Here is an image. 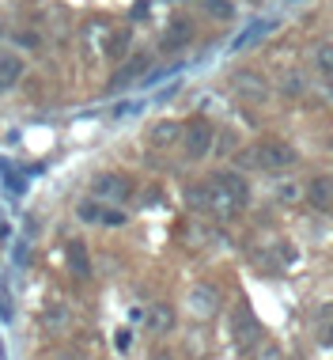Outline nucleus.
<instances>
[{
  "instance_id": "4",
  "label": "nucleus",
  "mask_w": 333,
  "mask_h": 360,
  "mask_svg": "<svg viewBox=\"0 0 333 360\" xmlns=\"http://www.w3.org/2000/svg\"><path fill=\"white\" fill-rule=\"evenodd\" d=\"M91 198L103 201V205H125V201L133 198V179H129V174H117V171L95 174Z\"/></svg>"
},
{
  "instance_id": "25",
  "label": "nucleus",
  "mask_w": 333,
  "mask_h": 360,
  "mask_svg": "<svg viewBox=\"0 0 333 360\" xmlns=\"http://www.w3.org/2000/svg\"><path fill=\"white\" fill-rule=\"evenodd\" d=\"M247 4H266V0H247Z\"/></svg>"
},
{
  "instance_id": "14",
  "label": "nucleus",
  "mask_w": 333,
  "mask_h": 360,
  "mask_svg": "<svg viewBox=\"0 0 333 360\" xmlns=\"http://www.w3.org/2000/svg\"><path fill=\"white\" fill-rule=\"evenodd\" d=\"M231 330H235V342H239L242 349H250L254 342H258V323H254V315L247 307H239L235 311V323H231Z\"/></svg>"
},
{
  "instance_id": "9",
  "label": "nucleus",
  "mask_w": 333,
  "mask_h": 360,
  "mask_svg": "<svg viewBox=\"0 0 333 360\" xmlns=\"http://www.w3.org/2000/svg\"><path fill=\"white\" fill-rule=\"evenodd\" d=\"M190 42H193V23H190L185 15H174L171 23H166L163 38H159V50H163V53H178V50H185Z\"/></svg>"
},
{
  "instance_id": "16",
  "label": "nucleus",
  "mask_w": 333,
  "mask_h": 360,
  "mask_svg": "<svg viewBox=\"0 0 333 360\" xmlns=\"http://www.w3.org/2000/svg\"><path fill=\"white\" fill-rule=\"evenodd\" d=\"M144 323H148L152 334H171V330H174V311H171V304H152L148 315H144Z\"/></svg>"
},
{
  "instance_id": "1",
  "label": "nucleus",
  "mask_w": 333,
  "mask_h": 360,
  "mask_svg": "<svg viewBox=\"0 0 333 360\" xmlns=\"http://www.w3.org/2000/svg\"><path fill=\"white\" fill-rule=\"evenodd\" d=\"M185 201L197 212H209V217H216V220H231V217H239V209L250 201V182L242 179L239 171H223V174H212L209 182L190 186Z\"/></svg>"
},
{
  "instance_id": "15",
  "label": "nucleus",
  "mask_w": 333,
  "mask_h": 360,
  "mask_svg": "<svg viewBox=\"0 0 333 360\" xmlns=\"http://www.w3.org/2000/svg\"><path fill=\"white\" fill-rule=\"evenodd\" d=\"M65 255H68V269H72V277H76V281H87V277H91V258H87V250H84V243H80V239L68 243Z\"/></svg>"
},
{
  "instance_id": "8",
  "label": "nucleus",
  "mask_w": 333,
  "mask_h": 360,
  "mask_svg": "<svg viewBox=\"0 0 333 360\" xmlns=\"http://www.w3.org/2000/svg\"><path fill=\"white\" fill-rule=\"evenodd\" d=\"M114 38H117L114 27L103 23V19H95V23H87V31H84V46H87L91 57H114Z\"/></svg>"
},
{
  "instance_id": "23",
  "label": "nucleus",
  "mask_w": 333,
  "mask_h": 360,
  "mask_svg": "<svg viewBox=\"0 0 333 360\" xmlns=\"http://www.w3.org/2000/svg\"><path fill=\"white\" fill-rule=\"evenodd\" d=\"M231 144H235V137H231V133H216V144H212V148H216L220 155H228V148H231Z\"/></svg>"
},
{
  "instance_id": "12",
  "label": "nucleus",
  "mask_w": 333,
  "mask_h": 360,
  "mask_svg": "<svg viewBox=\"0 0 333 360\" xmlns=\"http://www.w3.org/2000/svg\"><path fill=\"white\" fill-rule=\"evenodd\" d=\"M27 72V61L19 53H0V95H8L12 87L23 80Z\"/></svg>"
},
{
  "instance_id": "2",
  "label": "nucleus",
  "mask_w": 333,
  "mask_h": 360,
  "mask_svg": "<svg viewBox=\"0 0 333 360\" xmlns=\"http://www.w3.org/2000/svg\"><path fill=\"white\" fill-rule=\"evenodd\" d=\"M212 144H216V125L209 118L182 122V152L190 155V160H204V155L212 152Z\"/></svg>"
},
{
  "instance_id": "5",
  "label": "nucleus",
  "mask_w": 333,
  "mask_h": 360,
  "mask_svg": "<svg viewBox=\"0 0 333 360\" xmlns=\"http://www.w3.org/2000/svg\"><path fill=\"white\" fill-rule=\"evenodd\" d=\"M254 160H258L261 171H288L299 163V152L292 148L288 141H261L254 148Z\"/></svg>"
},
{
  "instance_id": "26",
  "label": "nucleus",
  "mask_w": 333,
  "mask_h": 360,
  "mask_svg": "<svg viewBox=\"0 0 333 360\" xmlns=\"http://www.w3.org/2000/svg\"><path fill=\"white\" fill-rule=\"evenodd\" d=\"M155 360H171V356H166V353H159V356H155Z\"/></svg>"
},
{
  "instance_id": "18",
  "label": "nucleus",
  "mask_w": 333,
  "mask_h": 360,
  "mask_svg": "<svg viewBox=\"0 0 333 360\" xmlns=\"http://www.w3.org/2000/svg\"><path fill=\"white\" fill-rule=\"evenodd\" d=\"M311 65H315L326 80H333V42L329 38H322V42L311 46Z\"/></svg>"
},
{
  "instance_id": "7",
  "label": "nucleus",
  "mask_w": 333,
  "mask_h": 360,
  "mask_svg": "<svg viewBox=\"0 0 333 360\" xmlns=\"http://www.w3.org/2000/svg\"><path fill=\"white\" fill-rule=\"evenodd\" d=\"M76 217H80L84 224H106V228H122L125 224V212H117V205H103V201L87 198L76 205Z\"/></svg>"
},
{
  "instance_id": "27",
  "label": "nucleus",
  "mask_w": 333,
  "mask_h": 360,
  "mask_svg": "<svg viewBox=\"0 0 333 360\" xmlns=\"http://www.w3.org/2000/svg\"><path fill=\"white\" fill-rule=\"evenodd\" d=\"M329 182H333V174H329Z\"/></svg>"
},
{
  "instance_id": "6",
  "label": "nucleus",
  "mask_w": 333,
  "mask_h": 360,
  "mask_svg": "<svg viewBox=\"0 0 333 360\" xmlns=\"http://www.w3.org/2000/svg\"><path fill=\"white\" fill-rule=\"evenodd\" d=\"M185 311H190L193 319H201V323L216 319V311H220V288L216 285H193L190 292H185Z\"/></svg>"
},
{
  "instance_id": "3",
  "label": "nucleus",
  "mask_w": 333,
  "mask_h": 360,
  "mask_svg": "<svg viewBox=\"0 0 333 360\" xmlns=\"http://www.w3.org/2000/svg\"><path fill=\"white\" fill-rule=\"evenodd\" d=\"M228 84H231L235 99L254 103V106L269 103V95H273V84H269V80H266V76H261L258 69H235Z\"/></svg>"
},
{
  "instance_id": "24",
  "label": "nucleus",
  "mask_w": 333,
  "mask_h": 360,
  "mask_svg": "<svg viewBox=\"0 0 333 360\" xmlns=\"http://www.w3.org/2000/svg\"><path fill=\"white\" fill-rule=\"evenodd\" d=\"M53 360H76V356H72V353H57Z\"/></svg>"
},
{
  "instance_id": "20",
  "label": "nucleus",
  "mask_w": 333,
  "mask_h": 360,
  "mask_svg": "<svg viewBox=\"0 0 333 360\" xmlns=\"http://www.w3.org/2000/svg\"><path fill=\"white\" fill-rule=\"evenodd\" d=\"M201 8H204L212 19H220V23L235 19V4H231V0H201Z\"/></svg>"
},
{
  "instance_id": "22",
  "label": "nucleus",
  "mask_w": 333,
  "mask_h": 360,
  "mask_svg": "<svg viewBox=\"0 0 333 360\" xmlns=\"http://www.w3.org/2000/svg\"><path fill=\"white\" fill-rule=\"evenodd\" d=\"M254 360H284V349L277 342H258V353H254Z\"/></svg>"
},
{
  "instance_id": "13",
  "label": "nucleus",
  "mask_w": 333,
  "mask_h": 360,
  "mask_svg": "<svg viewBox=\"0 0 333 360\" xmlns=\"http://www.w3.org/2000/svg\"><path fill=\"white\" fill-rule=\"evenodd\" d=\"M303 198H307L315 209H329L333 205V182L322 179V174H318V179H307V182H303Z\"/></svg>"
},
{
  "instance_id": "19",
  "label": "nucleus",
  "mask_w": 333,
  "mask_h": 360,
  "mask_svg": "<svg viewBox=\"0 0 333 360\" xmlns=\"http://www.w3.org/2000/svg\"><path fill=\"white\" fill-rule=\"evenodd\" d=\"M277 91H280V95H288V99H299V95L307 91V76L296 72V69H292V72H284L280 80H277Z\"/></svg>"
},
{
  "instance_id": "17",
  "label": "nucleus",
  "mask_w": 333,
  "mask_h": 360,
  "mask_svg": "<svg viewBox=\"0 0 333 360\" xmlns=\"http://www.w3.org/2000/svg\"><path fill=\"white\" fill-rule=\"evenodd\" d=\"M315 338L322 349H333V300H326V304L318 307L315 315Z\"/></svg>"
},
{
  "instance_id": "21",
  "label": "nucleus",
  "mask_w": 333,
  "mask_h": 360,
  "mask_svg": "<svg viewBox=\"0 0 333 360\" xmlns=\"http://www.w3.org/2000/svg\"><path fill=\"white\" fill-rule=\"evenodd\" d=\"M46 323H50V326H65V323H68V311H65V304H57V300H50V307H46Z\"/></svg>"
},
{
  "instance_id": "10",
  "label": "nucleus",
  "mask_w": 333,
  "mask_h": 360,
  "mask_svg": "<svg viewBox=\"0 0 333 360\" xmlns=\"http://www.w3.org/2000/svg\"><path fill=\"white\" fill-rule=\"evenodd\" d=\"M148 144L152 148H174L182 144V122L178 118H159L148 125Z\"/></svg>"
},
{
  "instance_id": "28",
  "label": "nucleus",
  "mask_w": 333,
  "mask_h": 360,
  "mask_svg": "<svg viewBox=\"0 0 333 360\" xmlns=\"http://www.w3.org/2000/svg\"><path fill=\"white\" fill-rule=\"evenodd\" d=\"M329 144H333V141H329Z\"/></svg>"
},
{
  "instance_id": "11",
  "label": "nucleus",
  "mask_w": 333,
  "mask_h": 360,
  "mask_svg": "<svg viewBox=\"0 0 333 360\" xmlns=\"http://www.w3.org/2000/svg\"><path fill=\"white\" fill-rule=\"evenodd\" d=\"M144 72H148V57L144 53H136L129 57V61L122 65L114 76H110V91H122V87H133L136 80H144Z\"/></svg>"
}]
</instances>
